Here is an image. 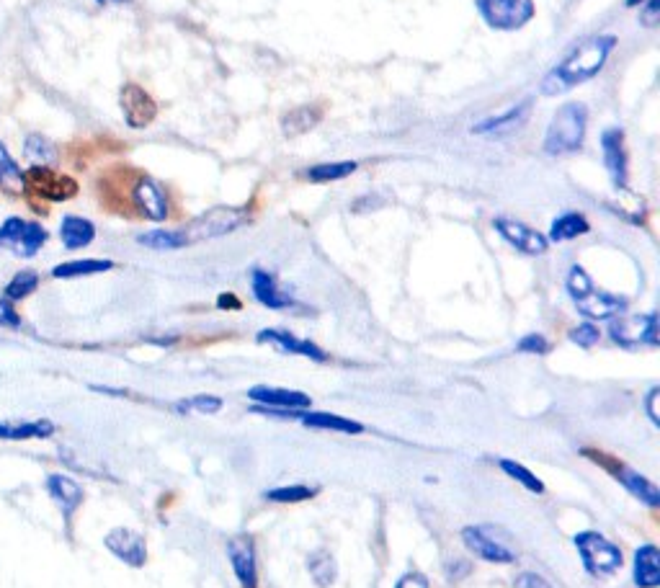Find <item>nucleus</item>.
<instances>
[{
	"label": "nucleus",
	"instance_id": "nucleus-3",
	"mask_svg": "<svg viewBox=\"0 0 660 588\" xmlns=\"http://www.w3.org/2000/svg\"><path fill=\"white\" fill-rule=\"evenodd\" d=\"M568 292L570 297H573L575 307L591 320L617 318V315H622L624 310H627V300H624V297L596 289L593 279L581 269V266H573V269H570Z\"/></svg>",
	"mask_w": 660,
	"mask_h": 588
},
{
	"label": "nucleus",
	"instance_id": "nucleus-10",
	"mask_svg": "<svg viewBox=\"0 0 660 588\" xmlns=\"http://www.w3.org/2000/svg\"><path fill=\"white\" fill-rule=\"evenodd\" d=\"M119 106H122L124 122L132 129H145L155 122L158 117V104L153 101V96L140 88L137 83H124L122 91H119Z\"/></svg>",
	"mask_w": 660,
	"mask_h": 588
},
{
	"label": "nucleus",
	"instance_id": "nucleus-14",
	"mask_svg": "<svg viewBox=\"0 0 660 588\" xmlns=\"http://www.w3.org/2000/svg\"><path fill=\"white\" fill-rule=\"evenodd\" d=\"M591 454H596V452H591ZM596 457H599V460H604V462H609V465H604V467H609V470H612L614 478H617L619 483L624 485V488L630 490V493L637 498V501H642V503H645V506H650V509H655V506H658V503H660L658 488H655V485L650 483V480L645 478V475L635 472V470H632V467L624 465V462L609 460V457H604V454H596Z\"/></svg>",
	"mask_w": 660,
	"mask_h": 588
},
{
	"label": "nucleus",
	"instance_id": "nucleus-39",
	"mask_svg": "<svg viewBox=\"0 0 660 588\" xmlns=\"http://www.w3.org/2000/svg\"><path fill=\"white\" fill-rule=\"evenodd\" d=\"M516 349L524 351V354H547V351H550V343H547V338H544V336H537V333H532V336L521 338Z\"/></svg>",
	"mask_w": 660,
	"mask_h": 588
},
{
	"label": "nucleus",
	"instance_id": "nucleus-1",
	"mask_svg": "<svg viewBox=\"0 0 660 588\" xmlns=\"http://www.w3.org/2000/svg\"><path fill=\"white\" fill-rule=\"evenodd\" d=\"M614 47H617V37L606 34V37H588L586 42L570 49L568 55L542 78L544 96H563L575 86H583L591 78H596L604 70Z\"/></svg>",
	"mask_w": 660,
	"mask_h": 588
},
{
	"label": "nucleus",
	"instance_id": "nucleus-38",
	"mask_svg": "<svg viewBox=\"0 0 660 588\" xmlns=\"http://www.w3.org/2000/svg\"><path fill=\"white\" fill-rule=\"evenodd\" d=\"M599 338H601V333L593 323H581L578 328H573V331H570V341L578 343V346H583V349H591V346H596V343H599Z\"/></svg>",
	"mask_w": 660,
	"mask_h": 588
},
{
	"label": "nucleus",
	"instance_id": "nucleus-16",
	"mask_svg": "<svg viewBox=\"0 0 660 588\" xmlns=\"http://www.w3.org/2000/svg\"><path fill=\"white\" fill-rule=\"evenodd\" d=\"M227 558L233 563L235 576H238L243 588H256L258 573H256V552H253V539L240 534L227 542Z\"/></svg>",
	"mask_w": 660,
	"mask_h": 588
},
{
	"label": "nucleus",
	"instance_id": "nucleus-33",
	"mask_svg": "<svg viewBox=\"0 0 660 588\" xmlns=\"http://www.w3.org/2000/svg\"><path fill=\"white\" fill-rule=\"evenodd\" d=\"M356 171L354 160H338V163H320V166L310 168L307 178L315 184H330V181H341V178L351 176Z\"/></svg>",
	"mask_w": 660,
	"mask_h": 588
},
{
	"label": "nucleus",
	"instance_id": "nucleus-30",
	"mask_svg": "<svg viewBox=\"0 0 660 588\" xmlns=\"http://www.w3.org/2000/svg\"><path fill=\"white\" fill-rule=\"evenodd\" d=\"M37 287H39L37 271L24 269V271H19V274H13L11 282L6 284V289H3V300H8L16 305V302L26 300V297H31V294L37 292Z\"/></svg>",
	"mask_w": 660,
	"mask_h": 588
},
{
	"label": "nucleus",
	"instance_id": "nucleus-46",
	"mask_svg": "<svg viewBox=\"0 0 660 588\" xmlns=\"http://www.w3.org/2000/svg\"><path fill=\"white\" fill-rule=\"evenodd\" d=\"M13 436V423L0 421V439H11Z\"/></svg>",
	"mask_w": 660,
	"mask_h": 588
},
{
	"label": "nucleus",
	"instance_id": "nucleus-9",
	"mask_svg": "<svg viewBox=\"0 0 660 588\" xmlns=\"http://www.w3.org/2000/svg\"><path fill=\"white\" fill-rule=\"evenodd\" d=\"M129 207L147 220L163 222L168 217V196L155 178L137 176L129 186Z\"/></svg>",
	"mask_w": 660,
	"mask_h": 588
},
{
	"label": "nucleus",
	"instance_id": "nucleus-20",
	"mask_svg": "<svg viewBox=\"0 0 660 588\" xmlns=\"http://www.w3.org/2000/svg\"><path fill=\"white\" fill-rule=\"evenodd\" d=\"M248 398L256 403L269 405V408H282V411H302L312 403L310 395L297 390H282V387H253Z\"/></svg>",
	"mask_w": 660,
	"mask_h": 588
},
{
	"label": "nucleus",
	"instance_id": "nucleus-21",
	"mask_svg": "<svg viewBox=\"0 0 660 588\" xmlns=\"http://www.w3.org/2000/svg\"><path fill=\"white\" fill-rule=\"evenodd\" d=\"M529 111H532V104L524 101V104L514 106V109H508L503 117H493V119H485V122L475 124V127H472V135H508V132L519 129L521 124L529 119Z\"/></svg>",
	"mask_w": 660,
	"mask_h": 588
},
{
	"label": "nucleus",
	"instance_id": "nucleus-42",
	"mask_svg": "<svg viewBox=\"0 0 660 588\" xmlns=\"http://www.w3.org/2000/svg\"><path fill=\"white\" fill-rule=\"evenodd\" d=\"M658 400H660V390H658V387H653V390L648 392V398H645V408H648V416H650V421L655 423V426H660Z\"/></svg>",
	"mask_w": 660,
	"mask_h": 588
},
{
	"label": "nucleus",
	"instance_id": "nucleus-25",
	"mask_svg": "<svg viewBox=\"0 0 660 588\" xmlns=\"http://www.w3.org/2000/svg\"><path fill=\"white\" fill-rule=\"evenodd\" d=\"M114 269L111 261L104 258H78V261H65L52 269L55 279H78V276H91V274H104V271Z\"/></svg>",
	"mask_w": 660,
	"mask_h": 588
},
{
	"label": "nucleus",
	"instance_id": "nucleus-11",
	"mask_svg": "<svg viewBox=\"0 0 660 588\" xmlns=\"http://www.w3.org/2000/svg\"><path fill=\"white\" fill-rule=\"evenodd\" d=\"M612 338L619 346L637 349V346H658V315H640V318H622L612 323Z\"/></svg>",
	"mask_w": 660,
	"mask_h": 588
},
{
	"label": "nucleus",
	"instance_id": "nucleus-2",
	"mask_svg": "<svg viewBox=\"0 0 660 588\" xmlns=\"http://www.w3.org/2000/svg\"><path fill=\"white\" fill-rule=\"evenodd\" d=\"M588 127V109L578 101H570L557 109L552 117L547 135H544V153L547 155H570L581 150L586 140Z\"/></svg>",
	"mask_w": 660,
	"mask_h": 588
},
{
	"label": "nucleus",
	"instance_id": "nucleus-34",
	"mask_svg": "<svg viewBox=\"0 0 660 588\" xmlns=\"http://www.w3.org/2000/svg\"><path fill=\"white\" fill-rule=\"evenodd\" d=\"M140 245H147L153 251H176V248H184V238L178 230H153V233L140 235Z\"/></svg>",
	"mask_w": 660,
	"mask_h": 588
},
{
	"label": "nucleus",
	"instance_id": "nucleus-40",
	"mask_svg": "<svg viewBox=\"0 0 660 588\" xmlns=\"http://www.w3.org/2000/svg\"><path fill=\"white\" fill-rule=\"evenodd\" d=\"M0 325L3 328H21V315L16 313L13 302L0 300Z\"/></svg>",
	"mask_w": 660,
	"mask_h": 588
},
{
	"label": "nucleus",
	"instance_id": "nucleus-43",
	"mask_svg": "<svg viewBox=\"0 0 660 588\" xmlns=\"http://www.w3.org/2000/svg\"><path fill=\"white\" fill-rule=\"evenodd\" d=\"M398 588H428V578L423 576V573H418V570H413V573L400 578Z\"/></svg>",
	"mask_w": 660,
	"mask_h": 588
},
{
	"label": "nucleus",
	"instance_id": "nucleus-41",
	"mask_svg": "<svg viewBox=\"0 0 660 588\" xmlns=\"http://www.w3.org/2000/svg\"><path fill=\"white\" fill-rule=\"evenodd\" d=\"M516 588H552V586L544 581L542 576H537V573H521V576L516 578Z\"/></svg>",
	"mask_w": 660,
	"mask_h": 588
},
{
	"label": "nucleus",
	"instance_id": "nucleus-22",
	"mask_svg": "<svg viewBox=\"0 0 660 588\" xmlns=\"http://www.w3.org/2000/svg\"><path fill=\"white\" fill-rule=\"evenodd\" d=\"M93 238H96V225H93L91 220L78 215L62 217L60 240L68 251H80V248H86V245L93 243Z\"/></svg>",
	"mask_w": 660,
	"mask_h": 588
},
{
	"label": "nucleus",
	"instance_id": "nucleus-24",
	"mask_svg": "<svg viewBox=\"0 0 660 588\" xmlns=\"http://www.w3.org/2000/svg\"><path fill=\"white\" fill-rule=\"evenodd\" d=\"M253 294H256V300L261 302V305L271 307V310H284V307L292 305V297L279 289L274 276L261 269L253 271Z\"/></svg>",
	"mask_w": 660,
	"mask_h": 588
},
{
	"label": "nucleus",
	"instance_id": "nucleus-27",
	"mask_svg": "<svg viewBox=\"0 0 660 588\" xmlns=\"http://www.w3.org/2000/svg\"><path fill=\"white\" fill-rule=\"evenodd\" d=\"M21 189H24V168L16 163L11 150L0 142V191L19 196Z\"/></svg>",
	"mask_w": 660,
	"mask_h": 588
},
{
	"label": "nucleus",
	"instance_id": "nucleus-44",
	"mask_svg": "<svg viewBox=\"0 0 660 588\" xmlns=\"http://www.w3.org/2000/svg\"><path fill=\"white\" fill-rule=\"evenodd\" d=\"M640 21L645 26H655V24H658V0H648V6H645V11L640 13Z\"/></svg>",
	"mask_w": 660,
	"mask_h": 588
},
{
	"label": "nucleus",
	"instance_id": "nucleus-31",
	"mask_svg": "<svg viewBox=\"0 0 660 588\" xmlns=\"http://www.w3.org/2000/svg\"><path fill=\"white\" fill-rule=\"evenodd\" d=\"M583 233H588L586 217L578 215V212H568V215L557 217V220L552 222L550 240H555V243H565V240H573Z\"/></svg>",
	"mask_w": 660,
	"mask_h": 588
},
{
	"label": "nucleus",
	"instance_id": "nucleus-29",
	"mask_svg": "<svg viewBox=\"0 0 660 588\" xmlns=\"http://www.w3.org/2000/svg\"><path fill=\"white\" fill-rule=\"evenodd\" d=\"M320 117H323L320 106H300V109L289 111L287 117L282 119L284 135H289V137L305 135L307 129H312L315 124L320 122Z\"/></svg>",
	"mask_w": 660,
	"mask_h": 588
},
{
	"label": "nucleus",
	"instance_id": "nucleus-36",
	"mask_svg": "<svg viewBox=\"0 0 660 588\" xmlns=\"http://www.w3.org/2000/svg\"><path fill=\"white\" fill-rule=\"evenodd\" d=\"M312 496H315V488H307V485H282L266 493V498L276 503H302Z\"/></svg>",
	"mask_w": 660,
	"mask_h": 588
},
{
	"label": "nucleus",
	"instance_id": "nucleus-15",
	"mask_svg": "<svg viewBox=\"0 0 660 588\" xmlns=\"http://www.w3.org/2000/svg\"><path fill=\"white\" fill-rule=\"evenodd\" d=\"M601 153H604V166L612 176V184L617 189L627 186V153H624V132L619 127L606 129L601 135Z\"/></svg>",
	"mask_w": 660,
	"mask_h": 588
},
{
	"label": "nucleus",
	"instance_id": "nucleus-19",
	"mask_svg": "<svg viewBox=\"0 0 660 588\" xmlns=\"http://www.w3.org/2000/svg\"><path fill=\"white\" fill-rule=\"evenodd\" d=\"M258 341L261 343H271L274 349L284 351V354H297V356H307L312 362H325V351L318 349L312 341H302V338L292 336L287 331H261L258 333Z\"/></svg>",
	"mask_w": 660,
	"mask_h": 588
},
{
	"label": "nucleus",
	"instance_id": "nucleus-18",
	"mask_svg": "<svg viewBox=\"0 0 660 588\" xmlns=\"http://www.w3.org/2000/svg\"><path fill=\"white\" fill-rule=\"evenodd\" d=\"M47 493H49V498L60 506V511L65 519H70V516L78 511L80 503H83V498H86L83 488H80L73 478H68V475H60V472H57V475H49L47 478Z\"/></svg>",
	"mask_w": 660,
	"mask_h": 588
},
{
	"label": "nucleus",
	"instance_id": "nucleus-12",
	"mask_svg": "<svg viewBox=\"0 0 660 588\" xmlns=\"http://www.w3.org/2000/svg\"><path fill=\"white\" fill-rule=\"evenodd\" d=\"M493 227L501 233V238L506 240V243H511L516 251L526 253V256H542V253L547 251V238H544L542 233H537V230H532L529 225H524V222L498 217V220L493 222Z\"/></svg>",
	"mask_w": 660,
	"mask_h": 588
},
{
	"label": "nucleus",
	"instance_id": "nucleus-45",
	"mask_svg": "<svg viewBox=\"0 0 660 588\" xmlns=\"http://www.w3.org/2000/svg\"><path fill=\"white\" fill-rule=\"evenodd\" d=\"M220 307H225V310H227V307H230V310H238L240 302L235 300L233 294H222V297H220Z\"/></svg>",
	"mask_w": 660,
	"mask_h": 588
},
{
	"label": "nucleus",
	"instance_id": "nucleus-4",
	"mask_svg": "<svg viewBox=\"0 0 660 588\" xmlns=\"http://www.w3.org/2000/svg\"><path fill=\"white\" fill-rule=\"evenodd\" d=\"M80 191L78 181L73 176H65V173L55 171L52 166H29L24 171V189L21 194H26L29 204H57V202H70L75 199Z\"/></svg>",
	"mask_w": 660,
	"mask_h": 588
},
{
	"label": "nucleus",
	"instance_id": "nucleus-28",
	"mask_svg": "<svg viewBox=\"0 0 660 588\" xmlns=\"http://www.w3.org/2000/svg\"><path fill=\"white\" fill-rule=\"evenodd\" d=\"M57 155L60 153L55 142H49L44 135H29L24 140V158L29 160V166H55Z\"/></svg>",
	"mask_w": 660,
	"mask_h": 588
},
{
	"label": "nucleus",
	"instance_id": "nucleus-8",
	"mask_svg": "<svg viewBox=\"0 0 660 588\" xmlns=\"http://www.w3.org/2000/svg\"><path fill=\"white\" fill-rule=\"evenodd\" d=\"M248 220L245 217L243 209L235 207H214L209 212H204L202 217H196L191 225H186L184 230H178L184 243H199V240H209V238H220V235L233 233L238 230L243 222Z\"/></svg>",
	"mask_w": 660,
	"mask_h": 588
},
{
	"label": "nucleus",
	"instance_id": "nucleus-47",
	"mask_svg": "<svg viewBox=\"0 0 660 588\" xmlns=\"http://www.w3.org/2000/svg\"><path fill=\"white\" fill-rule=\"evenodd\" d=\"M96 3H101V6H111V3H124V0H96Z\"/></svg>",
	"mask_w": 660,
	"mask_h": 588
},
{
	"label": "nucleus",
	"instance_id": "nucleus-48",
	"mask_svg": "<svg viewBox=\"0 0 660 588\" xmlns=\"http://www.w3.org/2000/svg\"><path fill=\"white\" fill-rule=\"evenodd\" d=\"M637 3H642V0H627V6H637Z\"/></svg>",
	"mask_w": 660,
	"mask_h": 588
},
{
	"label": "nucleus",
	"instance_id": "nucleus-17",
	"mask_svg": "<svg viewBox=\"0 0 660 588\" xmlns=\"http://www.w3.org/2000/svg\"><path fill=\"white\" fill-rule=\"evenodd\" d=\"M462 542L470 552H475L477 558L488 560V563H514L516 555L508 547H503L501 542L488 537L483 527H467L462 529Z\"/></svg>",
	"mask_w": 660,
	"mask_h": 588
},
{
	"label": "nucleus",
	"instance_id": "nucleus-6",
	"mask_svg": "<svg viewBox=\"0 0 660 588\" xmlns=\"http://www.w3.org/2000/svg\"><path fill=\"white\" fill-rule=\"evenodd\" d=\"M575 547L593 578H609L622 568V550L599 532H581L575 537Z\"/></svg>",
	"mask_w": 660,
	"mask_h": 588
},
{
	"label": "nucleus",
	"instance_id": "nucleus-23",
	"mask_svg": "<svg viewBox=\"0 0 660 588\" xmlns=\"http://www.w3.org/2000/svg\"><path fill=\"white\" fill-rule=\"evenodd\" d=\"M635 583L640 588H655L660 583V552L655 545L637 547Z\"/></svg>",
	"mask_w": 660,
	"mask_h": 588
},
{
	"label": "nucleus",
	"instance_id": "nucleus-35",
	"mask_svg": "<svg viewBox=\"0 0 660 588\" xmlns=\"http://www.w3.org/2000/svg\"><path fill=\"white\" fill-rule=\"evenodd\" d=\"M498 465H501V470L506 472L508 478H514L516 483L524 485L526 490H532V493H544L542 480H539L532 470H526L524 465H519V462L514 460H501Z\"/></svg>",
	"mask_w": 660,
	"mask_h": 588
},
{
	"label": "nucleus",
	"instance_id": "nucleus-7",
	"mask_svg": "<svg viewBox=\"0 0 660 588\" xmlns=\"http://www.w3.org/2000/svg\"><path fill=\"white\" fill-rule=\"evenodd\" d=\"M477 13L495 31H516L534 19V0H475Z\"/></svg>",
	"mask_w": 660,
	"mask_h": 588
},
{
	"label": "nucleus",
	"instance_id": "nucleus-37",
	"mask_svg": "<svg viewBox=\"0 0 660 588\" xmlns=\"http://www.w3.org/2000/svg\"><path fill=\"white\" fill-rule=\"evenodd\" d=\"M222 408V400L214 395H199L194 400H184L178 405V411H199V413H217Z\"/></svg>",
	"mask_w": 660,
	"mask_h": 588
},
{
	"label": "nucleus",
	"instance_id": "nucleus-13",
	"mask_svg": "<svg viewBox=\"0 0 660 588\" xmlns=\"http://www.w3.org/2000/svg\"><path fill=\"white\" fill-rule=\"evenodd\" d=\"M104 545L109 547L111 555H117L122 563H127L129 568H142L147 560V545H145V537L137 532H132V529L127 527H117L111 529L109 534H106Z\"/></svg>",
	"mask_w": 660,
	"mask_h": 588
},
{
	"label": "nucleus",
	"instance_id": "nucleus-32",
	"mask_svg": "<svg viewBox=\"0 0 660 588\" xmlns=\"http://www.w3.org/2000/svg\"><path fill=\"white\" fill-rule=\"evenodd\" d=\"M307 570H310L312 581L318 583L320 588H328L330 583L336 581V560L325 550L312 552L310 560H307Z\"/></svg>",
	"mask_w": 660,
	"mask_h": 588
},
{
	"label": "nucleus",
	"instance_id": "nucleus-5",
	"mask_svg": "<svg viewBox=\"0 0 660 588\" xmlns=\"http://www.w3.org/2000/svg\"><path fill=\"white\" fill-rule=\"evenodd\" d=\"M49 240L47 227L24 217H6L0 222V248L16 258H34Z\"/></svg>",
	"mask_w": 660,
	"mask_h": 588
},
{
	"label": "nucleus",
	"instance_id": "nucleus-26",
	"mask_svg": "<svg viewBox=\"0 0 660 588\" xmlns=\"http://www.w3.org/2000/svg\"><path fill=\"white\" fill-rule=\"evenodd\" d=\"M297 418H300L305 426H310V429L341 431V434H361V431H364L361 423L351 421V418L333 416V413H297Z\"/></svg>",
	"mask_w": 660,
	"mask_h": 588
}]
</instances>
